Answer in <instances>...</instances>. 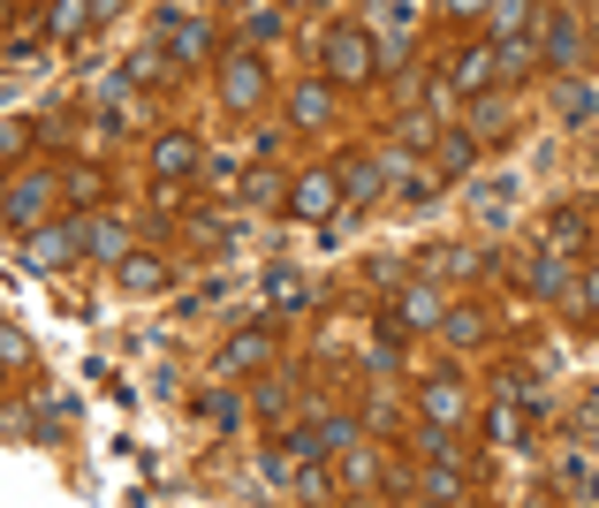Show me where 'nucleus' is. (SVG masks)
I'll use <instances>...</instances> for the list:
<instances>
[{
	"label": "nucleus",
	"instance_id": "f257e3e1",
	"mask_svg": "<svg viewBox=\"0 0 599 508\" xmlns=\"http://www.w3.org/2000/svg\"><path fill=\"white\" fill-rule=\"evenodd\" d=\"M372 69H380V46H372V31H327V77H335V84H365V77H372Z\"/></svg>",
	"mask_w": 599,
	"mask_h": 508
},
{
	"label": "nucleus",
	"instance_id": "f03ea898",
	"mask_svg": "<svg viewBox=\"0 0 599 508\" xmlns=\"http://www.w3.org/2000/svg\"><path fill=\"white\" fill-rule=\"evenodd\" d=\"M418 418H426V425H448V432H456V425H471L463 380H448V372H440V380H426V387H418Z\"/></svg>",
	"mask_w": 599,
	"mask_h": 508
},
{
	"label": "nucleus",
	"instance_id": "7ed1b4c3",
	"mask_svg": "<svg viewBox=\"0 0 599 508\" xmlns=\"http://www.w3.org/2000/svg\"><path fill=\"white\" fill-rule=\"evenodd\" d=\"M220 99H228L236 114H258V107H266V69H258L251 53H228V77H220Z\"/></svg>",
	"mask_w": 599,
	"mask_h": 508
},
{
	"label": "nucleus",
	"instance_id": "20e7f679",
	"mask_svg": "<svg viewBox=\"0 0 599 508\" xmlns=\"http://www.w3.org/2000/svg\"><path fill=\"white\" fill-rule=\"evenodd\" d=\"M335 198H342V168H319V175H297L289 182V212H303V220H327Z\"/></svg>",
	"mask_w": 599,
	"mask_h": 508
},
{
	"label": "nucleus",
	"instance_id": "39448f33",
	"mask_svg": "<svg viewBox=\"0 0 599 508\" xmlns=\"http://www.w3.org/2000/svg\"><path fill=\"white\" fill-rule=\"evenodd\" d=\"M152 168L174 175V182H198V175H206V145L174 129V137H160V145H152Z\"/></svg>",
	"mask_w": 599,
	"mask_h": 508
},
{
	"label": "nucleus",
	"instance_id": "423d86ee",
	"mask_svg": "<svg viewBox=\"0 0 599 508\" xmlns=\"http://www.w3.org/2000/svg\"><path fill=\"white\" fill-rule=\"evenodd\" d=\"M46 206H53V175H23V182H16V190H8V220H16V228H23V236H31V228H39L46 220Z\"/></svg>",
	"mask_w": 599,
	"mask_h": 508
},
{
	"label": "nucleus",
	"instance_id": "0eeeda50",
	"mask_svg": "<svg viewBox=\"0 0 599 508\" xmlns=\"http://www.w3.org/2000/svg\"><path fill=\"white\" fill-rule=\"evenodd\" d=\"M23 258H31L39 273H61V266L77 258V243H69V228H31V236H23Z\"/></svg>",
	"mask_w": 599,
	"mask_h": 508
},
{
	"label": "nucleus",
	"instance_id": "6e6552de",
	"mask_svg": "<svg viewBox=\"0 0 599 508\" xmlns=\"http://www.w3.org/2000/svg\"><path fill=\"white\" fill-rule=\"evenodd\" d=\"M387 327L402 335V327H440V289H402L395 311H387Z\"/></svg>",
	"mask_w": 599,
	"mask_h": 508
},
{
	"label": "nucleus",
	"instance_id": "1a4fd4ad",
	"mask_svg": "<svg viewBox=\"0 0 599 508\" xmlns=\"http://www.w3.org/2000/svg\"><path fill=\"white\" fill-rule=\"evenodd\" d=\"M448 84L456 91H486L493 84V46H463V53L448 61Z\"/></svg>",
	"mask_w": 599,
	"mask_h": 508
},
{
	"label": "nucleus",
	"instance_id": "9d476101",
	"mask_svg": "<svg viewBox=\"0 0 599 508\" xmlns=\"http://www.w3.org/2000/svg\"><path fill=\"white\" fill-rule=\"evenodd\" d=\"M266 357H273V335H266V327H251V335H236L228 349H220V372H258Z\"/></svg>",
	"mask_w": 599,
	"mask_h": 508
},
{
	"label": "nucleus",
	"instance_id": "9b49d317",
	"mask_svg": "<svg viewBox=\"0 0 599 508\" xmlns=\"http://www.w3.org/2000/svg\"><path fill=\"white\" fill-rule=\"evenodd\" d=\"M84 251L122 266V258H129V228H122V220H84Z\"/></svg>",
	"mask_w": 599,
	"mask_h": 508
},
{
	"label": "nucleus",
	"instance_id": "f8f14e48",
	"mask_svg": "<svg viewBox=\"0 0 599 508\" xmlns=\"http://www.w3.org/2000/svg\"><path fill=\"white\" fill-rule=\"evenodd\" d=\"M289 114H297L303 129H319L327 114H335V91H327V84H303V91H289Z\"/></svg>",
	"mask_w": 599,
	"mask_h": 508
},
{
	"label": "nucleus",
	"instance_id": "ddd939ff",
	"mask_svg": "<svg viewBox=\"0 0 599 508\" xmlns=\"http://www.w3.org/2000/svg\"><path fill=\"white\" fill-rule=\"evenodd\" d=\"M531 23H539V0H493V31L501 39H523Z\"/></svg>",
	"mask_w": 599,
	"mask_h": 508
},
{
	"label": "nucleus",
	"instance_id": "4468645a",
	"mask_svg": "<svg viewBox=\"0 0 599 508\" xmlns=\"http://www.w3.org/2000/svg\"><path fill=\"white\" fill-rule=\"evenodd\" d=\"M84 16H99L91 0H53V8H46V31H53V39H77V31H84Z\"/></svg>",
	"mask_w": 599,
	"mask_h": 508
},
{
	"label": "nucleus",
	"instance_id": "2eb2a0df",
	"mask_svg": "<svg viewBox=\"0 0 599 508\" xmlns=\"http://www.w3.org/2000/svg\"><path fill=\"white\" fill-rule=\"evenodd\" d=\"M531 53H539V46H531V31H523V39H501V46H493V77H509V84H516V77L531 69Z\"/></svg>",
	"mask_w": 599,
	"mask_h": 508
},
{
	"label": "nucleus",
	"instance_id": "dca6fc26",
	"mask_svg": "<svg viewBox=\"0 0 599 508\" xmlns=\"http://www.w3.org/2000/svg\"><path fill=\"white\" fill-rule=\"evenodd\" d=\"M380 175H387V168H372V160H349V168H342V198H349V206L380 198Z\"/></svg>",
	"mask_w": 599,
	"mask_h": 508
},
{
	"label": "nucleus",
	"instance_id": "f3484780",
	"mask_svg": "<svg viewBox=\"0 0 599 508\" xmlns=\"http://www.w3.org/2000/svg\"><path fill=\"white\" fill-rule=\"evenodd\" d=\"M160 31H168V46H174V61H198V53H206V23H182V16H174V23H160Z\"/></svg>",
	"mask_w": 599,
	"mask_h": 508
},
{
	"label": "nucleus",
	"instance_id": "a211bd4d",
	"mask_svg": "<svg viewBox=\"0 0 599 508\" xmlns=\"http://www.w3.org/2000/svg\"><path fill=\"white\" fill-rule=\"evenodd\" d=\"M547 61H555V69H569V61H577V23H569V16H555V23H547Z\"/></svg>",
	"mask_w": 599,
	"mask_h": 508
},
{
	"label": "nucleus",
	"instance_id": "6ab92c4d",
	"mask_svg": "<svg viewBox=\"0 0 599 508\" xmlns=\"http://www.w3.org/2000/svg\"><path fill=\"white\" fill-rule=\"evenodd\" d=\"M160 281H168V266H160V258H122V289L144 297V289H160Z\"/></svg>",
	"mask_w": 599,
	"mask_h": 508
},
{
	"label": "nucleus",
	"instance_id": "aec40b11",
	"mask_svg": "<svg viewBox=\"0 0 599 508\" xmlns=\"http://www.w3.org/2000/svg\"><path fill=\"white\" fill-rule=\"evenodd\" d=\"M478 327H486V319H478L471 303H456V311H440V335L456 341V349H463V341H478Z\"/></svg>",
	"mask_w": 599,
	"mask_h": 508
},
{
	"label": "nucleus",
	"instance_id": "412c9836",
	"mask_svg": "<svg viewBox=\"0 0 599 508\" xmlns=\"http://www.w3.org/2000/svg\"><path fill=\"white\" fill-rule=\"evenodd\" d=\"M599 114V91H585V84H561V122H592Z\"/></svg>",
	"mask_w": 599,
	"mask_h": 508
},
{
	"label": "nucleus",
	"instance_id": "4be33fe9",
	"mask_svg": "<svg viewBox=\"0 0 599 508\" xmlns=\"http://www.w3.org/2000/svg\"><path fill=\"white\" fill-rule=\"evenodd\" d=\"M577 236H585V212H577V206H561V212H555V236H547V243H555V251H569Z\"/></svg>",
	"mask_w": 599,
	"mask_h": 508
},
{
	"label": "nucleus",
	"instance_id": "5701e85b",
	"mask_svg": "<svg viewBox=\"0 0 599 508\" xmlns=\"http://www.w3.org/2000/svg\"><path fill=\"white\" fill-rule=\"evenodd\" d=\"M303 303H311V297H303L297 273H273V311H303Z\"/></svg>",
	"mask_w": 599,
	"mask_h": 508
},
{
	"label": "nucleus",
	"instance_id": "b1692460",
	"mask_svg": "<svg viewBox=\"0 0 599 508\" xmlns=\"http://www.w3.org/2000/svg\"><path fill=\"white\" fill-rule=\"evenodd\" d=\"M561 281H569L561 258H539V266H531V289H539V297H561Z\"/></svg>",
	"mask_w": 599,
	"mask_h": 508
},
{
	"label": "nucleus",
	"instance_id": "393cba45",
	"mask_svg": "<svg viewBox=\"0 0 599 508\" xmlns=\"http://www.w3.org/2000/svg\"><path fill=\"white\" fill-rule=\"evenodd\" d=\"M0 365H31V335H23V327L0 335Z\"/></svg>",
	"mask_w": 599,
	"mask_h": 508
},
{
	"label": "nucleus",
	"instance_id": "a878e982",
	"mask_svg": "<svg viewBox=\"0 0 599 508\" xmlns=\"http://www.w3.org/2000/svg\"><path fill=\"white\" fill-rule=\"evenodd\" d=\"M69 198H77V206H91V198H99V175H91V168H69Z\"/></svg>",
	"mask_w": 599,
	"mask_h": 508
},
{
	"label": "nucleus",
	"instance_id": "bb28decb",
	"mask_svg": "<svg viewBox=\"0 0 599 508\" xmlns=\"http://www.w3.org/2000/svg\"><path fill=\"white\" fill-rule=\"evenodd\" d=\"M471 152H478L471 137H448V145H440V168H471Z\"/></svg>",
	"mask_w": 599,
	"mask_h": 508
},
{
	"label": "nucleus",
	"instance_id": "cd10ccee",
	"mask_svg": "<svg viewBox=\"0 0 599 508\" xmlns=\"http://www.w3.org/2000/svg\"><path fill=\"white\" fill-rule=\"evenodd\" d=\"M23 145H31V129H23V122L0 129V152H8V160H23Z\"/></svg>",
	"mask_w": 599,
	"mask_h": 508
},
{
	"label": "nucleus",
	"instance_id": "c85d7f7f",
	"mask_svg": "<svg viewBox=\"0 0 599 508\" xmlns=\"http://www.w3.org/2000/svg\"><path fill=\"white\" fill-rule=\"evenodd\" d=\"M395 190H402L410 206H426V198H432V182H426V175H410V168H402V182H395Z\"/></svg>",
	"mask_w": 599,
	"mask_h": 508
},
{
	"label": "nucleus",
	"instance_id": "c756f323",
	"mask_svg": "<svg viewBox=\"0 0 599 508\" xmlns=\"http://www.w3.org/2000/svg\"><path fill=\"white\" fill-rule=\"evenodd\" d=\"M471 114H478V129H501V122H509V107H501V99H478Z\"/></svg>",
	"mask_w": 599,
	"mask_h": 508
},
{
	"label": "nucleus",
	"instance_id": "7c9ffc66",
	"mask_svg": "<svg viewBox=\"0 0 599 508\" xmlns=\"http://www.w3.org/2000/svg\"><path fill=\"white\" fill-rule=\"evenodd\" d=\"M448 16H478V8H493V0H440Z\"/></svg>",
	"mask_w": 599,
	"mask_h": 508
},
{
	"label": "nucleus",
	"instance_id": "2f4dec72",
	"mask_svg": "<svg viewBox=\"0 0 599 508\" xmlns=\"http://www.w3.org/2000/svg\"><path fill=\"white\" fill-rule=\"evenodd\" d=\"M577 297H585V311H592V319H599V273H592V281H585V289H577Z\"/></svg>",
	"mask_w": 599,
	"mask_h": 508
},
{
	"label": "nucleus",
	"instance_id": "473e14b6",
	"mask_svg": "<svg viewBox=\"0 0 599 508\" xmlns=\"http://www.w3.org/2000/svg\"><path fill=\"white\" fill-rule=\"evenodd\" d=\"M91 8H99V16H114V8H122V0H91Z\"/></svg>",
	"mask_w": 599,
	"mask_h": 508
}]
</instances>
